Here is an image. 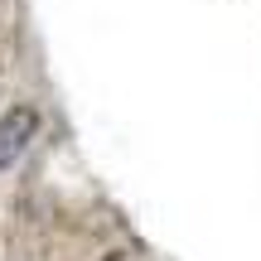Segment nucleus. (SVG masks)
<instances>
[{
    "instance_id": "obj_1",
    "label": "nucleus",
    "mask_w": 261,
    "mask_h": 261,
    "mask_svg": "<svg viewBox=\"0 0 261 261\" xmlns=\"http://www.w3.org/2000/svg\"><path fill=\"white\" fill-rule=\"evenodd\" d=\"M34 136H39V112L29 102L0 112V169L15 165V160L29 150V140H34Z\"/></svg>"
}]
</instances>
